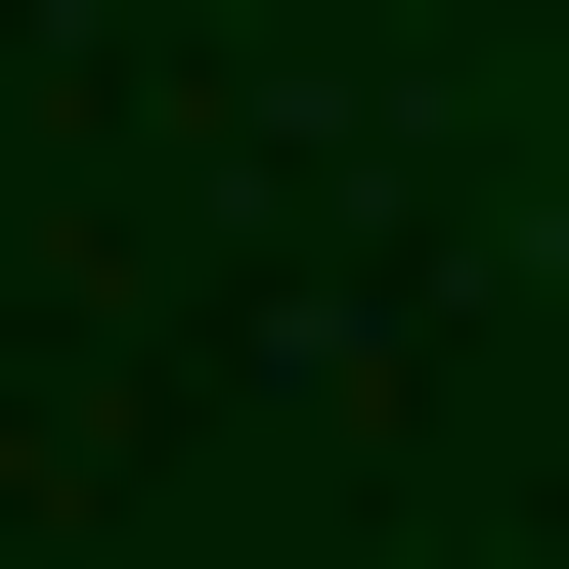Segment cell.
Here are the masks:
<instances>
[{"label": "cell", "mask_w": 569, "mask_h": 569, "mask_svg": "<svg viewBox=\"0 0 569 569\" xmlns=\"http://www.w3.org/2000/svg\"><path fill=\"white\" fill-rule=\"evenodd\" d=\"M526 263H569V88H526Z\"/></svg>", "instance_id": "cell-1"}]
</instances>
